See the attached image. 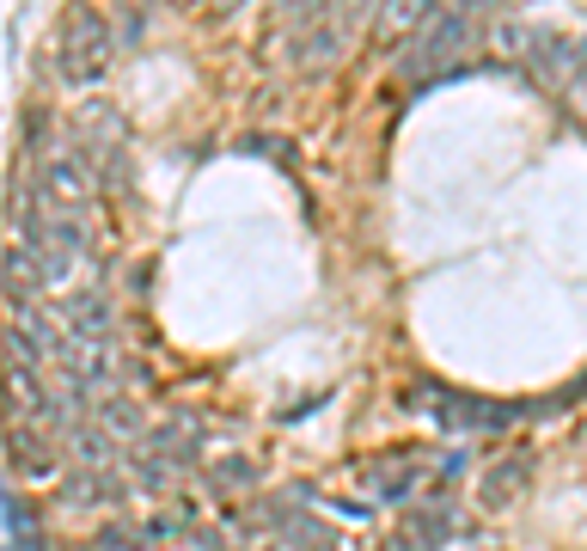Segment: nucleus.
<instances>
[{"label":"nucleus","mask_w":587,"mask_h":551,"mask_svg":"<svg viewBox=\"0 0 587 551\" xmlns=\"http://www.w3.org/2000/svg\"><path fill=\"white\" fill-rule=\"evenodd\" d=\"M434 0H379L374 7V38L379 43H410L422 25H429Z\"/></svg>","instance_id":"9"},{"label":"nucleus","mask_w":587,"mask_h":551,"mask_svg":"<svg viewBox=\"0 0 587 551\" xmlns=\"http://www.w3.org/2000/svg\"><path fill=\"white\" fill-rule=\"evenodd\" d=\"M214 485H221V490H251V485H258V472H251V466H245V459H214Z\"/></svg>","instance_id":"16"},{"label":"nucleus","mask_w":587,"mask_h":551,"mask_svg":"<svg viewBox=\"0 0 587 551\" xmlns=\"http://www.w3.org/2000/svg\"><path fill=\"white\" fill-rule=\"evenodd\" d=\"M313 7H318V0H282V19H294V25H306V19H313Z\"/></svg>","instance_id":"18"},{"label":"nucleus","mask_w":587,"mask_h":551,"mask_svg":"<svg viewBox=\"0 0 587 551\" xmlns=\"http://www.w3.org/2000/svg\"><path fill=\"white\" fill-rule=\"evenodd\" d=\"M0 276H7V294H13V301H38L43 263H38V251H31V246H13V251H7V258H0Z\"/></svg>","instance_id":"11"},{"label":"nucleus","mask_w":587,"mask_h":551,"mask_svg":"<svg viewBox=\"0 0 587 551\" xmlns=\"http://www.w3.org/2000/svg\"><path fill=\"white\" fill-rule=\"evenodd\" d=\"M367 485H374L379 502H405L410 490H417V466H410V454L405 459H374V466H367Z\"/></svg>","instance_id":"12"},{"label":"nucleus","mask_w":587,"mask_h":551,"mask_svg":"<svg viewBox=\"0 0 587 551\" xmlns=\"http://www.w3.org/2000/svg\"><path fill=\"white\" fill-rule=\"evenodd\" d=\"M459 7H465V13H478V0H459ZM490 7H502V0H490Z\"/></svg>","instance_id":"19"},{"label":"nucleus","mask_w":587,"mask_h":551,"mask_svg":"<svg viewBox=\"0 0 587 551\" xmlns=\"http://www.w3.org/2000/svg\"><path fill=\"white\" fill-rule=\"evenodd\" d=\"M111 19L92 7V0H80V7H67L62 19V38H55V74L67 80V86H98L111 67Z\"/></svg>","instance_id":"2"},{"label":"nucleus","mask_w":587,"mask_h":551,"mask_svg":"<svg viewBox=\"0 0 587 551\" xmlns=\"http://www.w3.org/2000/svg\"><path fill=\"white\" fill-rule=\"evenodd\" d=\"M92 417H98V429H105L111 441H123V435H147V423H141V410H135V398H123V393L92 398Z\"/></svg>","instance_id":"13"},{"label":"nucleus","mask_w":587,"mask_h":551,"mask_svg":"<svg viewBox=\"0 0 587 551\" xmlns=\"http://www.w3.org/2000/svg\"><path fill=\"white\" fill-rule=\"evenodd\" d=\"M0 398H7V417H13V429L50 423V386H43V367L0 362Z\"/></svg>","instance_id":"6"},{"label":"nucleus","mask_w":587,"mask_h":551,"mask_svg":"<svg viewBox=\"0 0 587 551\" xmlns=\"http://www.w3.org/2000/svg\"><path fill=\"white\" fill-rule=\"evenodd\" d=\"M74 154L92 166L98 184H123V159H129V129H123L117 105H80L74 111Z\"/></svg>","instance_id":"3"},{"label":"nucleus","mask_w":587,"mask_h":551,"mask_svg":"<svg viewBox=\"0 0 587 551\" xmlns=\"http://www.w3.org/2000/svg\"><path fill=\"white\" fill-rule=\"evenodd\" d=\"M184 13H202V19H227V13H239L245 0H178Z\"/></svg>","instance_id":"17"},{"label":"nucleus","mask_w":587,"mask_h":551,"mask_svg":"<svg viewBox=\"0 0 587 551\" xmlns=\"http://www.w3.org/2000/svg\"><path fill=\"white\" fill-rule=\"evenodd\" d=\"M67 447H74L80 472H111V459H117V441H111L105 429H92V423H74V429H67Z\"/></svg>","instance_id":"10"},{"label":"nucleus","mask_w":587,"mask_h":551,"mask_svg":"<svg viewBox=\"0 0 587 551\" xmlns=\"http://www.w3.org/2000/svg\"><path fill=\"white\" fill-rule=\"evenodd\" d=\"M417 398H429V410L447 429H509V423L545 410V405H483V398H459V393H417Z\"/></svg>","instance_id":"4"},{"label":"nucleus","mask_w":587,"mask_h":551,"mask_svg":"<svg viewBox=\"0 0 587 551\" xmlns=\"http://www.w3.org/2000/svg\"><path fill=\"white\" fill-rule=\"evenodd\" d=\"M533 472H538V459L526 454V447L490 459V472L478 478V502H483V509H514V502L533 490Z\"/></svg>","instance_id":"7"},{"label":"nucleus","mask_w":587,"mask_h":551,"mask_svg":"<svg viewBox=\"0 0 587 551\" xmlns=\"http://www.w3.org/2000/svg\"><path fill=\"white\" fill-rule=\"evenodd\" d=\"M478 38H483V19L478 13H465L459 0H453V7L434 0L429 25H422L417 38L405 43V55H398V80H405V86H447V80L471 74L465 55L478 50Z\"/></svg>","instance_id":"1"},{"label":"nucleus","mask_w":587,"mask_h":551,"mask_svg":"<svg viewBox=\"0 0 587 551\" xmlns=\"http://www.w3.org/2000/svg\"><path fill=\"white\" fill-rule=\"evenodd\" d=\"M447 539H453V509H447V497H434V502H417V509L398 514V527L386 533L379 551H441Z\"/></svg>","instance_id":"5"},{"label":"nucleus","mask_w":587,"mask_h":551,"mask_svg":"<svg viewBox=\"0 0 587 551\" xmlns=\"http://www.w3.org/2000/svg\"><path fill=\"white\" fill-rule=\"evenodd\" d=\"M62 325L74 343H111V331H117V313H111L105 294H67L62 301Z\"/></svg>","instance_id":"8"},{"label":"nucleus","mask_w":587,"mask_h":551,"mask_svg":"<svg viewBox=\"0 0 587 551\" xmlns=\"http://www.w3.org/2000/svg\"><path fill=\"white\" fill-rule=\"evenodd\" d=\"M545 38H551V31L545 25H526V19H502V25H490V43H496L509 62H533Z\"/></svg>","instance_id":"14"},{"label":"nucleus","mask_w":587,"mask_h":551,"mask_svg":"<svg viewBox=\"0 0 587 551\" xmlns=\"http://www.w3.org/2000/svg\"><path fill=\"white\" fill-rule=\"evenodd\" d=\"M67 502H74V509L117 502V485H111V472H74V485H67Z\"/></svg>","instance_id":"15"}]
</instances>
